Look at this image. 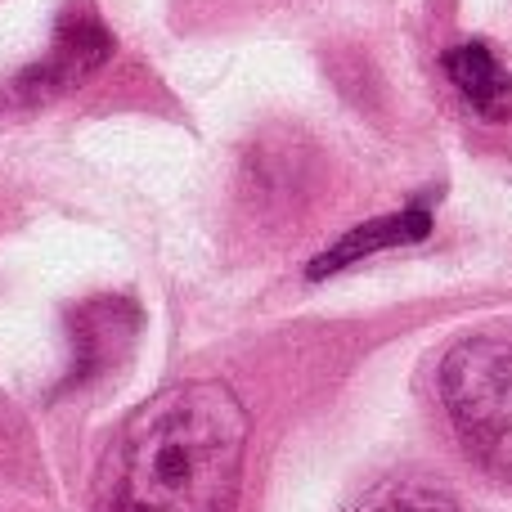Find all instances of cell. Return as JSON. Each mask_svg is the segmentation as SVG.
Here are the masks:
<instances>
[{
  "label": "cell",
  "mask_w": 512,
  "mask_h": 512,
  "mask_svg": "<svg viewBox=\"0 0 512 512\" xmlns=\"http://www.w3.org/2000/svg\"><path fill=\"white\" fill-rule=\"evenodd\" d=\"M432 230V216L423 212V207H409V212H396V216H382V221H369L360 225V230H351L337 248H328L319 256L315 265H310V279H324V274L342 270V265L351 261H364V256L382 252V248H400V243H414L423 239V234Z\"/></svg>",
  "instance_id": "cell-6"
},
{
  "label": "cell",
  "mask_w": 512,
  "mask_h": 512,
  "mask_svg": "<svg viewBox=\"0 0 512 512\" xmlns=\"http://www.w3.org/2000/svg\"><path fill=\"white\" fill-rule=\"evenodd\" d=\"M351 512H459V504L432 477H382Z\"/></svg>",
  "instance_id": "cell-7"
},
{
  "label": "cell",
  "mask_w": 512,
  "mask_h": 512,
  "mask_svg": "<svg viewBox=\"0 0 512 512\" xmlns=\"http://www.w3.org/2000/svg\"><path fill=\"white\" fill-rule=\"evenodd\" d=\"M108 54H113V36L104 32V23L95 14L68 9L54 36V50L32 72H23V95H59L68 86H81L95 68H104Z\"/></svg>",
  "instance_id": "cell-3"
},
{
  "label": "cell",
  "mask_w": 512,
  "mask_h": 512,
  "mask_svg": "<svg viewBox=\"0 0 512 512\" xmlns=\"http://www.w3.org/2000/svg\"><path fill=\"white\" fill-rule=\"evenodd\" d=\"M441 400L463 450L512 481V346L499 337L459 342L441 360Z\"/></svg>",
  "instance_id": "cell-2"
},
{
  "label": "cell",
  "mask_w": 512,
  "mask_h": 512,
  "mask_svg": "<svg viewBox=\"0 0 512 512\" xmlns=\"http://www.w3.org/2000/svg\"><path fill=\"white\" fill-rule=\"evenodd\" d=\"M252 414L225 382L158 391L126 427L113 512H234Z\"/></svg>",
  "instance_id": "cell-1"
},
{
  "label": "cell",
  "mask_w": 512,
  "mask_h": 512,
  "mask_svg": "<svg viewBox=\"0 0 512 512\" xmlns=\"http://www.w3.org/2000/svg\"><path fill=\"white\" fill-rule=\"evenodd\" d=\"M140 328V310L126 297H99L72 315V373L63 387H81V382L99 378L117 355L126 351V342Z\"/></svg>",
  "instance_id": "cell-4"
},
{
  "label": "cell",
  "mask_w": 512,
  "mask_h": 512,
  "mask_svg": "<svg viewBox=\"0 0 512 512\" xmlns=\"http://www.w3.org/2000/svg\"><path fill=\"white\" fill-rule=\"evenodd\" d=\"M445 77L481 122H504L512 113V72L486 41H463L445 50Z\"/></svg>",
  "instance_id": "cell-5"
}]
</instances>
